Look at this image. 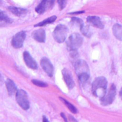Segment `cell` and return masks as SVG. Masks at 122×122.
<instances>
[{
    "mask_svg": "<svg viewBox=\"0 0 122 122\" xmlns=\"http://www.w3.org/2000/svg\"><path fill=\"white\" fill-rule=\"evenodd\" d=\"M116 93V88L114 84H111L108 92L107 94H106L103 98H101V103L103 106H108L113 103V101L115 99Z\"/></svg>",
    "mask_w": 122,
    "mask_h": 122,
    "instance_id": "6",
    "label": "cell"
},
{
    "mask_svg": "<svg viewBox=\"0 0 122 122\" xmlns=\"http://www.w3.org/2000/svg\"><path fill=\"white\" fill-rule=\"evenodd\" d=\"M84 11H81V12H72L71 13V15H77V14H81V13H83Z\"/></svg>",
    "mask_w": 122,
    "mask_h": 122,
    "instance_id": "24",
    "label": "cell"
},
{
    "mask_svg": "<svg viewBox=\"0 0 122 122\" xmlns=\"http://www.w3.org/2000/svg\"><path fill=\"white\" fill-rule=\"evenodd\" d=\"M57 19V17L56 16H52V17H50L45 20H44L43 21L37 23V25H35V27H42V26H45V25H49V24H51L52 22H54Z\"/></svg>",
    "mask_w": 122,
    "mask_h": 122,
    "instance_id": "17",
    "label": "cell"
},
{
    "mask_svg": "<svg viewBox=\"0 0 122 122\" xmlns=\"http://www.w3.org/2000/svg\"><path fill=\"white\" fill-rule=\"evenodd\" d=\"M23 58L25 60V63L27 65V66L32 70H36L37 68V64L36 61L33 59V57L31 56V55L27 52L25 51L23 53Z\"/></svg>",
    "mask_w": 122,
    "mask_h": 122,
    "instance_id": "9",
    "label": "cell"
},
{
    "mask_svg": "<svg viewBox=\"0 0 122 122\" xmlns=\"http://www.w3.org/2000/svg\"><path fill=\"white\" fill-rule=\"evenodd\" d=\"M16 100L17 103L20 105V106L24 109V110H27L30 108V102L28 100V96L27 93L22 90H18L17 93H16Z\"/></svg>",
    "mask_w": 122,
    "mask_h": 122,
    "instance_id": "5",
    "label": "cell"
},
{
    "mask_svg": "<svg viewBox=\"0 0 122 122\" xmlns=\"http://www.w3.org/2000/svg\"><path fill=\"white\" fill-rule=\"evenodd\" d=\"M8 10L15 15L17 16V17H21L25 15H26L27 13V10L25 9H22V8H19V7H13V6H10L8 7Z\"/></svg>",
    "mask_w": 122,
    "mask_h": 122,
    "instance_id": "15",
    "label": "cell"
},
{
    "mask_svg": "<svg viewBox=\"0 0 122 122\" xmlns=\"http://www.w3.org/2000/svg\"><path fill=\"white\" fill-rule=\"evenodd\" d=\"M66 2H67V0H57V3H58L59 8L60 10H63L66 7Z\"/></svg>",
    "mask_w": 122,
    "mask_h": 122,
    "instance_id": "22",
    "label": "cell"
},
{
    "mask_svg": "<svg viewBox=\"0 0 122 122\" xmlns=\"http://www.w3.org/2000/svg\"><path fill=\"white\" fill-rule=\"evenodd\" d=\"M61 116H62V117L63 118V119L65 120V121H66V122H68V121H67V118H66V116H65V115L63 114V113H61Z\"/></svg>",
    "mask_w": 122,
    "mask_h": 122,
    "instance_id": "25",
    "label": "cell"
},
{
    "mask_svg": "<svg viewBox=\"0 0 122 122\" xmlns=\"http://www.w3.org/2000/svg\"><path fill=\"white\" fill-rule=\"evenodd\" d=\"M76 73L81 83L86 82L90 78V71L88 63L83 60H78L75 63Z\"/></svg>",
    "mask_w": 122,
    "mask_h": 122,
    "instance_id": "1",
    "label": "cell"
},
{
    "mask_svg": "<svg viewBox=\"0 0 122 122\" xmlns=\"http://www.w3.org/2000/svg\"><path fill=\"white\" fill-rule=\"evenodd\" d=\"M0 21H2L4 22L9 23V24H11L12 22V20L2 11H0Z\"/></svg>",
    "mask_w": 122,
    "mask_h": 122,
    "instance_id": "20",
    "label": "cell"
},
{
    "mask_svg": "<svg viewBox=\"0 0 122 122\" xmlns=\"http://www.w3.org/2000/svg\"><path fill=\"white\" fill-rule=\"evenodd\" d=\"M2 81H3V77L1 74H0V82H2Z\"/></svg>",
    "mask_w": 122,
    "mask_h": 122,
    "instance_id": "27",
    "label": "cell"
},
{
    "mask_svg": "<svg viewBox=\"0 0 122 122\" xmlns=\"http://www.w3.org/2000/svg\"><path fill=\"white\" fill-rule=\"evenodd\" d=\"M32 83L35 84V86H39V87H42V88H45V87H47V84L43 81H38V80H32Z\"/></svg>",
    "mask_w": 122,
    "mask_h": 122,
    "instance_id": "21",
    "label": "cell"
},
{
    "mask_svg": "<svg viewBox=\"0 0 122 122\" xmlns=\"http://www.w3.org/2000/svg\"><path fill=\"white\" fill-rule=\"evenodd\" d=\"M26 37V33L24 31L17 32L12 40V45L15 48H20L22 47Z\"/></svg>",
    "mask_w": 122,
    "mask_h": 122,
    "instance_id": "7",
    "label": "cell"
},
{
    "mask_svg": "<svg viewBox=\"0 0 122 122\" xmlns=\"http://www.w3.org/2000/svg\"><path fill=\"white\" fill-rule=\"evenodd\" d=\"M113 34L114 37L120 41H122V25L116 24L113 26Z\"/></svg>",
    "mask_w": 122,
    "mask_h": 122,
    "instance_id": "16",
    "label": "cell"
},
{
    "mask_svg": "<svg viewBox=\"0 0 122 122\" xmlns=\"http://www.w3.org/2000/svg\"><path fill=\"white\" fill-rule=\"evenodd\" d=\"M40 65L44 71L50 76L52 77L54 73V67L51 62L47 57H43L40 60Z\"/></svg>",
    "mask_w": 122,
    "mask_h": 122,
    "instance_id": "8",
    "label": "cell"
},
{
    "mask_svg": "<svg viewBox=\"0 0 122 122\" xmlns=\"http://www.w3.org/2000/svg\"><path fill=\"white\" fill-rule=\"evenodd\" d=\"M87 22L91 25L92 26L99 28V29H103L104 28V25L102 22L101 20L100 17H96V16H88L87 17Z\"/></svg>",
    "mask_w": 122,
    "mask_h": 122,
    "instance_id": "11",
    "label": "cell"
},
{
    "mask_svg": "<svg viewBox=\"0 0 122 122\" xmlns=\"http://www.w3.org/2000/svg\"><path fill=\"white\" fill-rule=\"evenodd\" d=\"M119 95H120V97H121V99H122V88H121V91H120V92H119Z\"/></svg>",
    "mask_w": 122,
    "mask_h": 122,
    "instance_id": "26",
    "label": "cell"
},
{
    "mask_svg": "<svg viewBox=\"0 0 122 122\" xmlns=\"http://www.w3.org/2000/svg\"><path fill=\"white\" fill-rule=\"evenodd\" d=\"M60 99L66 104V106L68 107V108L72 113H77L78 110H77V108H76L73 104H71V103H69L68 101H66V99H64V98H60Z\"/></svg>",
    "mask_w": 122,
    "mask_h": 122,
    "instance_id": "19",
    "label": "cell"
},
{
    "mask_svg": "<svg viewBox=\"0 0 122 122\" xmlns=\"http://www.w3.org/2000/svg\"><path fill=\"white\" fill-rule=\"evenodd\" d=\"M107 81L104 77L96 78L92 84V93L96 97L103 98L106 93Z\"/></svg>",
    "mask_w": 122,
    "mask_h": 122,
    "instance_id": "2",
    "label": "cell"
},
{
    "mask_svg": "<svg viewBox=\"0 0 122 122\" xmlns=\"http://www.w3.org/2000/svg\"><path fill=\"white\" fill-rule=\"evenodd\" d=\"M62 73H63V79H64V81H65L66 86H68V88L69 89H72L75 86V83H74L71 73L68 69L64 68L62 71Z\"/></svg>",
    "mask_w": 122,
    "mask_h": 122,
    "instance_id": "10",
    "label": "cell"
},
{
    "mask_svg": "<svg viewBox=\"0 0 122 122\" xmlns=\"http://www.w3.org/2000/svg\"><path fill=\"white\" fill-rule=\"evenodd\" d=\"M49 5H52L51 0H42L41 2L35 8V11L38 14H42L45 12Z\"/></svg>",
    "mask_w": 122,
    "mask_h": 122,
    "instance_id": "13",
    "label": "cell"
},
{
    "mask_svg": "<svg viewBox=\"0 0 122 122\" xmlns=\"http://www.w3.org/2000/svg\"><path fill=\"white\" fill-rule=\"evenodd\" d=\"M42 122H49V121H48V119L44 116L43 117H42Z\"/></svg>",
    "mask_w": 122,
    "mask_h": 122,
    "instance_id": "23",
    "label": "cell"
},
{
    "mask_svg": "<svg viewBox=\"0 0 122 122\" xmlns=\"http://www.w3.org/2000/svg\"><path fill=\"white\" fill-rule=\"evenodd\" d=\"M32 35L33 39L38 42H45V38H46L45 31L42 29H40L34 31Z\"/></svg>",
    "mask_w": 122,
    "mask_h": 122,
    "instance_id": "12",
    "label": "cell"
},
{
    "mask_svg": "<svg viewBox=\"0 0 122 122\" xmlns=\"http://www.w3.org/2000/svg\"><path fill=\"white\" fill-rule=\"evenodd\" d=\"M2 2V0H0V3H1Z\"/></svg>",
    "mask_w": 122,
    "mask_h": 122,
    "instance_id": "28",
    "label": "cell"
},
{
    "mask_svg": "<svg viewBox=\"0 0 122 122\" xmlns=\"http://www.w3.org/2000/svg\"><path fill=\"white\" fill-rule=\"evenodd\" d=\"M68 32V29L66 25H58L55 27L52 33L54 40L58 43L63 42L67 37Z\"/></svg>",
    "mask_w": 122,
    "mask_h": 122,
    "instance_id": "3",
    "label": "cell"
},
{
    "mask_svg": "<svg viewBox=\"0 0 122 122\" xmlns=\"http://www.w3.org/2000/svg\"><path fill=\"white\" fill-rule=\"evenodd\" d=\"M6 87H7V91H8V93L10 96H13L17 93V87H16L15 83L13 82V81H12L10 79H7L6 81Z\"/></svg>",
    "mask_w": 122,
    "mask_h": 122,
    "instance_id": "14",
    "label": "cell"
},
{
    "mask_svg": "<svg viewBox=\"0 0 122 122\" xmlns=\"http://www.w3.org/2000/svg\"><path fill=\"white\" fill-rule=\"evenodd\" d=\"M83 42V39L81 35L78 33H73L70 35L66 44L71 51H77V50L82 45Z\"/></svg>",
    "mask_w": 122,
    "mask_h": 122,
    "instance_id": "4",
    "label": "cell"
},
{
    "mask_svg": "<svg viewBox=\"0 0 122 122\" xmlns=\"http://www.w3.org/2000/svg\"><path fill=\"white\" fill-rule=\"evenodd\" d=\"M79 27H80L81 33H82L84 36L90 37V36L91 35V30H90V28H89V26H88V25H85V24L83 22Z\"/></svg>",
    "mask_w": 122,
    "mask_h": 122,
    "instance_id": "18",
    "label": "cell"
}]
</instances>
